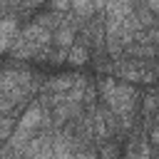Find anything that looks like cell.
Listing matches in <instances>:
<instances>
[{"instance_id":"6da1fadb","label":"cell","mask_w":159,"mask_h":159,"mask_svg":"<svg viewBox=\"0 0 159 159\" xmlns=\"http://www.w3.org/2000/svg\"><path fill=\"white\" fill-rule=\"evenodd\" d=\"M32 75L20 67H5L0 72V114H17L32 94Z\"/></svg>"},{"instance_id":"7a4b0ae2","label":"cell","mask_w":159,"mask_h":159,"mask_svg":"<svg viewBox=\"0 0 159 159\" xmlns=\"http://www.w3.org/2000/svg\"><path fill=\"white\" fill-rule=\"evenodd\" d=\"M99 92L109 107V112L122 119V127H129L132 124V117L137 112V99H139V92L127 84V82H114L112 77H104L99 82Z\"/></svg>"},{"instance_id":"3957f363","label":"cell","mask_w":159,"mask_h":159,"mask_svg":"<svg viewBox=\"0 0 159 159\" xmlns=\"http://www.w3.org/2000/svg\"><path fill=\"white\" fill-rule=\"evenodd\" d=\"M52 42V30L45 27L42 22H30L27 27H22L10 47L15 60H30V57H42V52L50 47Z\"/></svg>"},{"instance_id":"277c9868","label":"cell","mask_w":159,"mask_h":159,"mask_svg":"<svg viewBox=\"0 0 159 159\" xmlns=\"http://www.w3.org/2000/svg\"><path fill=\"white\" fill-rule=\"evenodd\" d=\"M17 32H20V27H17V17H12V15L0 17V52H5V50L12 47Z\"/></svg>"},{"instance_id":"5b68a950","label":"cell","mask_w":159,"mask_h":159,"mask_svg":"<svg viewBox=\"0 0 159 159\" xmlns=\"http://www.w3.org/2000/svg\"><path fill=\"white\" fill-rule=\"evenodd\" d=\"M127 159H152V147H149V142L142 134L129 139V144H127Z\"/></svg>"},{"instance_id":"8992f818","label":"cell","mask_w":159,"mask_h":159,"mask_svg":"<svg viewBox=\"0 0 159 159\" xmlns=\"http://www.w3.org/2000/svg\"><path fill=\"white\" fill-rule=\"evenodd\" d=\"M87 57H89V50H87L82 42H75V45L67 50V62H72V65H84Z\"/></svg>"},{"instance_id":"52a82bcc","label":"cell","mask_w":159,"mask_h":159,"mask_svg":"<svg viewBox=\"0 0 159 159\" xmlns=\"http://www.w3.org/2000/svg\"><path fill=\"white\" fill-rule=\"evenodd\" d=\"M154 119H157V122H154V127H152V132H149V139H152L154 144H159V112L154 114Z\"/></svg>"},{"instance_id":"ba28073f","label":"cell","mask_w":159,"mask_h":159,"mask_svg":"<svg viewBox=\"0 0 159 159\" xmlns=\"http://www.w3.org/2000/svg\"><path fill=\"white\" fill-rule=\"evenodd\" d=\"M144 7H147L149 12H157V15H159V2H147ZM157 20H159V17H157Z\"/></svg>"},{"instance_id":"9c48e42d","label":"cell","mask_w":159,"mask_h":159,"mask_svg":"<svg viewBox=\"0 0 159 159\" xmlns=\"http://www.w3.org/2000/svg\"><path fill=\"white\" fill-rule=\"evenodd\" d=\"M75 159H94L92 154H75Z\"/></svg>"}]
</instances>
